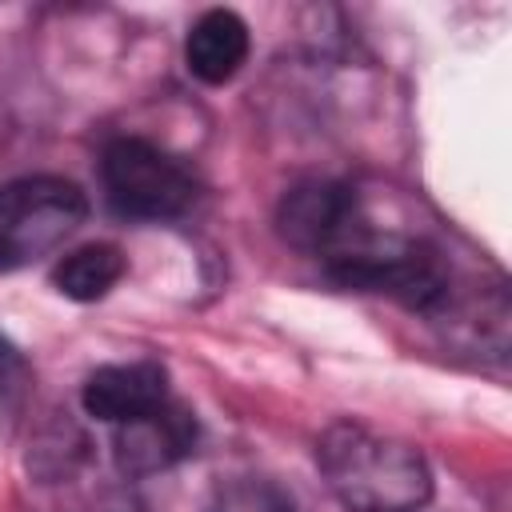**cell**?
<instances>
[{
  "instance_id": "cell-1",
  "label": "cell",
  "mask_w": 512,
  "mask_h": 512,
  "mask_svg": "<svg viewBox=\"0 0 512 512\" xmlns=\"http://www.w3.org/2000/svg\"><path fill=\"white\" fill-rule=\"evenodd\" d=\"M316 468L348 512H420L432 496L428 460L384 432L336 420L316 440Z\"/></svg>"
},
{
  "instance_id": "cell-2",
  "label": "cell",
  "mask_w": 512,
  "mask_h": 512,
  "mask_svg": "<svg viewBox=\"0 0 512 512\" xmlns=\"http://www.w3.org/2000/svg\"><path fill=\"white\" fill-rule=\"evenodd\" d=\"M324 272L340 288L380 292L412 312H440L452 296V272L432 244L380 228H368L344 256L324 264Z\"/></svg>"
},
{
  "instance_id": "cell-3",
  "label": "cell",
  "mask_w": 512,
  "mask_h": 512,
  "mask_svg": "<svg viewBox=\"0 0 512 512\" xmlns=\"http://www.w3.org/2000/svg\"><path fill=\"white\" fill-rule=\"evenodd\" d=\"M100 184L112 212L124 220H180L200 196L192 168L140 136H120L104 148Z\"/></svg>"
},
{
  "instance_id": "cell-4",
  "label": "cell",
  "mask_w": 512,
  "mask_h": 512,
  "mask_svg": "<svg viewBox=\"0 0 512 512\" xmlns=\"http://www.w3.org/2000/svg\"><path fill=\"white\" fill-rule=\"evenodd\" d=\"M88 216V196L60 176H28L0 188V272L28 268L60 248Z\"/></svg>"
},
{
  "instance_id": "cell-5",
  "label": "cell",
  "mask_w": 512,
  "mask_h": 512,
  "mask_svg": "<svg viewBox=\"0 0 512 512\" xmlns=\"http://www.w3.org/2000/svg\"><path fill=\"white\" fill-rule=\"evenodd\" d=\"M368 228H372V220H368L360 196L336 180H304V184L288 188L276 204L280 240L292 252L320 260V264H332Z\"/></svg>"
},
{
  "instance_id": "cell-6",
  "label": "cell",
  "mask_w": 512,
  "mask_h": 512,
  "mask_svg": "<svg viewBox=\"0 0 512 512\" xmlns=\"http://www.w3.org/2000/svg\"><path fill=\"white\" fill-rule=\"evenodd\" d=\"M196 440H200L196 416L184 404L164 400L160 408H152L128 424H116L112 452H116V464L124 476H152V472H164V468L188 460L196 452Z\"/></svg>"
},
{
  "instance_id": "cell-7",
  "label": "cell",
  "mask_w": 512,
  "mask_h": 512,
  "mask_svg": "<svg viewBox=\"0 0 512 512\" xmlns=\"http://www.w3.org/2000/svg\"><path fill=\"white\" fill-rule=\"evenodd\" d=\"M84 412L104 424H128L152 408H160L168 396V372L156 360H132V364H104L88 372L80 388Z\"/></svg>"
},
{
  "instance_id": "cell-8",
  "label": "cell",
  "mask_w": 512,
  "mask_h": 512,
  "mask_svg": "<svg viewBox=\"0 0 512 512\" xmlns=\"http://www.w3.org/2000/svg\"><path fill=\"white\" fill-rule=\"evenodd\" d=\"M248 24L228 8H208L184 40V64L200 84H228L248 60Z\"/></svg>"
},
{
  "instance_id": "cell-9",
  "label": "cell",
  "mask_w": 512,
  "mask_h": 512,
  "mask_svg": "<svg viewBox=\"0 0 512 512\" xmlns=\"http://www.w3.org/2000/svg\"><path fill=\"white\" fill-rule=\"evenodd\" d=\"M124 272H128V260L116 244H84L56 260L52 284L60 296H68L76 304H92V300L108 296Z\"/></svg>"
},
{
  "instance_id": "cell-10",
  "label": "cell",
  "mask_w": 512,
  "mask_h": 512,
  "mask_svg": "<svg viewBox=\"0 0 512 512\" xmlns=\"http://www.w3.org/2000/svg\"><path fill=\"white\" fill-rule=\"evenodd\" d=\"M208 512H296V504L268 476H232L216 484Z\"/></svg>"
},
{
  "instance_id": "cell-11",
  "label": "cell",
  "mask_w": 512,
  "mask_h": 512,
  "mask_svg": "<svg viewBox=\"0 0 512 512\" xmlns=\"http://www.w3.org/2000/svg\"><path fill=\"white\" fill-rule=\"evenodd\" d=\"M28 384H32V372H28L24 356H20L16 344L0 332V400H4L8 408H16V404L24 400V392H28Z\"/></svg>"
}]
</instances>
